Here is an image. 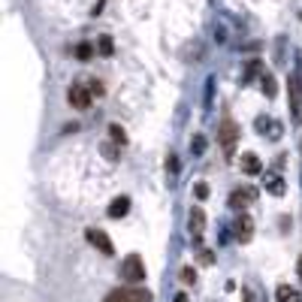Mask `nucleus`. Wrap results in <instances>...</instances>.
<instances>
[{
	"label": "nucleus",
	"mask_w": 302,
	"mask_h": 302,
	"mask_svg": "<svg viewBox=\"0 0 302 302\" xmlns=\"http://www.w3.org/2000/svg\"><path fill=\"white\" fill-rule=\"evenodd\" d=\"M236 236H239V242H251V236H254V221H251V215H239L236 218Z\"/></svg>",
	"instance_id": "9"
},
{
	"label": "nucleus",
	"mask_w": 302,
	"mask_h": 302,
	"mask_svg": "<svg viewBox=\"0 0 302 302\" xmlns=\"http://www.w3.org/2000/svg\"><path fill=\"white\" fill-rule=\"evenodd\" d=\"M175 302H188V296H185V293H178V296H175Z\"/></svg>",
	"instance_id": "26"
},
{
	"label": "nucleus",
	"mask_w": 302,
	"mask_h": 302,
	"mask_svg": "<svg viewBox=\"0 0 302 302\" xmlns=\"http://www.w3.org/2000/svg\"><path fill=\"white\" fill-rule=\"evenodd\" d=\"M109 136H112L115 145H124V142H127V133H124L121 124H109Z\"/></svg>",
	"instance_id": "14"
},
{
	"label": "nucleus",
	"mask_w": 302,
	"mask_h": 302,
	"mask_svg": "<svg viewBox=\"0 0 302 302\" xmlns=\"http://www.w3.org/2000/svg\"><path fill=\"white\" fill-rule=\"evenodd\" d=\"M263 94H266V97H275V76H269V73L263 76Z\"/></svg>",
	"instance_id": "16"
},
{
	"label": "nucleus",
	"mask_w": 302,
	"mask_h": 302,
	"mask_svg": "<svg viewBox=\"0 0 302 302\" xmlns=\"http://www.w3.org/2000/svg\"><path fill=\"white\" fill-rule=\"evenodd\" d=\"M91 91H94L97 97H103V94H106V91H103V82H91Z\"/></svg>",
	"instance_id": "22"
},
{
	"label": "nucleus",
	"mask_w": 302,
	"mask_h": 302,
	"mask_svg": "<svg viewBox=\"0 0 302 302\" xmlns=\"http://www.w3.org/2000/svg\"><path fill=\"white\" fill-rule=\"evenodd\" d=\"M67 100H70V106H73V109H88V106H91V100H94V91H91V85L73 82V85H70V91H67Z\"/></svg>",
	"instance_id": "4"
},
{
	"label": "nucleus",
	"mask_w": 302,
	"mask_h": 302,
	"mask_svg": "<svg viewBox=\"0 0 302 302\" xmlns=\"http://www.w3.org/2000/svg\"><path fill=\"white\" fill-rule=\"evenodd\" d=\"M121 278L127 284H142L145 281V260L139 254H127L121 260Z\"/></svg>",
	"instance_id": "3"
},
{
	"label": "nucleus",
	"mask_w": 302,
	"mask_h": 302,
	"mask_svg": "<svg viewBox=\"0 0 302 302\" xmlns=\"http://www.w3.org/2000/svg\"><path fill=\"white\" fill-rule=\"evenodd\" d=\"M166 169H172V172L178 169V160H175V154H169V160H166Z\"/></svg>",
	"instance_id": "23"
},
{
	"label": "nucleus",
	"mask_w": 302,
	"mask_h": 302,
	"mask_svg": "<svg viewBox=\"0 0 302 302\" xmlns=\"http://www.w3.org/2000/svg\"><path fill=\"white\" fill-rule=\"evenodd\" d=\"M85 236H88V242H91V245H94V248H97L100 254H106V257H112V254H115V245H112V239H109V236H106L103 230L91 227V230H88Z\"/></svg>",
	"instance_id": "6"
},
{
	"label": "nucleus",
	"mask_w": 302,
	"mask_h": 302,
	"mask_svg": "<svg viewBox=\"0 0 302 302\" xmlns=\"http://www.w3.org/2000/svg\"><path fill=\"white\" fill-rule=\"evenodd\" d=\"M296 272H299V278H302V257L296 260Z\"/></svg>",
	"instance_id": "25"
},
{
	"label": "nucleus",
	"mask_w": 302,
	"mask_h": 302,
	"mask_svg": "<svg viewBox=\"0 0 302 302\" xmlns=\"http://www.w3.org/2000/svg\"><path fill=\"white\" fill-rule=\"evenodd\" d=\"M127 212H130V197H115V200L109 203V212H106V215L118 221V218H124Z\"/></svg>",
	"instance_id": "10"
},
{
	"label": "nucleus",
	"mask_w": 302,
	"mask_h": 302,
	"mask_svg": "<svg viewBox=\"0 0 302 302\" xmlns=\"http://www.w3.org/2000/svg\"><path fill=\"white\" fill-rule=\"evenodd\" d=\"M73 54H76L79 61H91V57L97 54V45H94V42H79V45L73 48Z\"/></svg>",
	"instance_id": "13"
},
{
	"label": "nucleus",
	"mask_w": 302,
	"mask_h": 302,
	"mask_svg": "<svg viewBox=\"0 0 302 302\" xmlns=\"http://www.w3.org/2000/svg\"><path fill=\"white\" fill-rule=\"evenodd\" d=\"M254 200H257V191H254V188H239V191L230 194V209H236V212L242 209V212H245V206H251Z\"/></svg>",
	"instance_id": "8"
},
{
	"label": "nucleus",
	"mask_w": 302,
	"mask_h": 302,
	"mask_svg": "<svg viewBox=\"0 0 302 302\" xmlns=\"http://www.w3.org/2000/svg\"><path fill=\"white\" fill-rule=\"evenodd\" d=\"M97 51H100L103 57H109V54L115 51V45H112V36H100V39H97Z\"/></svg>",
	"instance_id": "15"
},
{
	"label": "nucleus",
	"mask_w": 302,
	"mask_h": 302,
	"mask_svg": "<svg viewBox=\"0 0 302 302\" xmlns=\"http://www.w3.org/2000/svg\"><path fill=\"white\" fill-rule=\"evenodd\" d=\"M236 142H239V124L227 115V118H221V124H218V145H221L224 154L230 157V154L236 151Z\"/></svg>",
	"instance_id": "2"
},
{
	"label": "nucleus",
	"mask_w": 302,
	"mask_h": 302,
	"mask_svg": "<svg viewBox=\"0 0 302 302\" xmlns=\"http://www.w3.org/2000/svg\"><path fill=\"white\" fill-rule=\"evenodd\" d=\"M287 103H290V115L299 121L302 118V91H299V79L287 82Z\"/></svg>",
	"instance_id": "7"
},
{
	"label": "nucleus",
	"mask_w": 302,
	"mask_h": 302,
	"mask_svg": "<svg viewBox=\"0 0 302 302\" xmlns=\"http://www.w3.org/2000/svg\"><path fill=\"white\" fill-rule=\"evenodd\" d=\"M242 169H245L248 175H260V172H263V166H260V157H257L254 151H245V154H242Z\"/></svg>",
	"instance_id": "11"
},
{
	"label": "nucleus",
	"mask_w": 302,
	"mask_h": 302,
	"mask_svg": "<svg viewBox=\"0 0 302 302\" xmlns=\"http://www.w3.org/2000/svg\"><path fill=\"white\" fill-rule=\"evenodd\" d=\"M269 194H275V197H281V194H284V185H281V178H272V182H269Z\"/></svg>",
	"instance_id": "20"
},
{
	"label": "nucleus",
	"mask_w": 302,
	"mask_h": 302,
	"mask_svg": "<svg viewBox=\"0 0 302 302\" xmlns=\"http://www.w3.org/2000/svg\"><path fill=\"white\" fill-rule=\"evenodd\" d=\"M242 299H245V302H254V296H251V290H242Z\"/></svg>",
	"instance_id": "24"
},
{
	"label": "nucleus",
	"mask_w": 302,
	"mask_h": 302,
	"mask_svg": "<svg viewBox=\"0 0 302 302\" xmlns=\"http://www.w3.org/2000/svg\"><path fill=\"white\" fill-rule=\"evenodd\" d=\"M191 148H194V154H203V151H206V139H203V136H197V142H194Z\"/></svg>",
	"instance_id": "21"
},
{
	"label": "nucleus",
	"mask_w": 302,
	"mask_h": 302,
	"mask_svg": "<svg viewBox=\"0 0 302 302\" xmlns=\"http://www.w3.org/2000/svg\"><path fill=\"white\" fill-rule=\"evenodd\" d=\"M257 73H260V61H251V64H248V73H245V82H251Z\"/></svg>",
	"instance_id": "19"
},
{
	"label": "nucleus",
	"mask_w": 302,
	"mask_h": 302,
	"mask_svg": "<svg viewBox=\"0 0 302 302\" xmlns=\"http://www.w3.org/2000/svg\"><path fill=\"white\" fill-rule=\"evenodd\" d=\"M275 299L278 302H302V293L296 290V287H290V284H278Z\"/></svg>",
	"instance_id": "12"
},
{
	"label": "nucleus",
	"mask_w": 302,
	"mask_h": 302,
	"mask_svg": "<svg viewBox=\"0 0 302 302\" xmlns=\"http://www.w3.org/2000/svg\"><path fill=\"white\" fill-rule=\"evenodd\" d=\"M188 230H191V236H194V245L200 248V242H203V233H206V212H203L200 206H194V209H191Z\"/></svg>",
	"instance_id": "5"
},
{
	"label": "nucleus",
	"mask_w": 302,
	"mask_h": 302,
	"mask_svg": "<svg viewBox=\"0 0 302 302\" xmlns=\"http://www.w3.org/2000/svg\"><path fill=\"white\" fill-rule=\"evenodd\" d=\"M103 302H154V296H151V290H145V287H139V284H130V287H115V290H109Z\"/></svg>",
	"instance_id": "1"
},
{
	"label": "nucleus",
	"mask_w": 302,
	"mask_h": 302,
	"mask_svg": "<svg viewBox=\"0 0 302 302\" xmlns=\"http://www.w3.org/2000/svg\"><path fill=\"white\" fill-rule=\"evenodd\" d=\"M194 194H197V200H206V197H209V185H206V182H197V185H194Z\"/></svg>",
	"instance_id": "18"
},
{
	"label": "nucleus",
	"mask_w": 302,
	"mask_h": 302,
	"mask_svg": "<svg viewBox=\"0 0 302 302\" xmlns=\"http://www.w3.org/2000/svg\"><path fill=\"white\" fill-rule=\"evenodd\" d=\"M182 281H185V284H197V269H194V266H185V269H182Z\"/></svg>",
	"instance_id": "17"
}]
</instances>
